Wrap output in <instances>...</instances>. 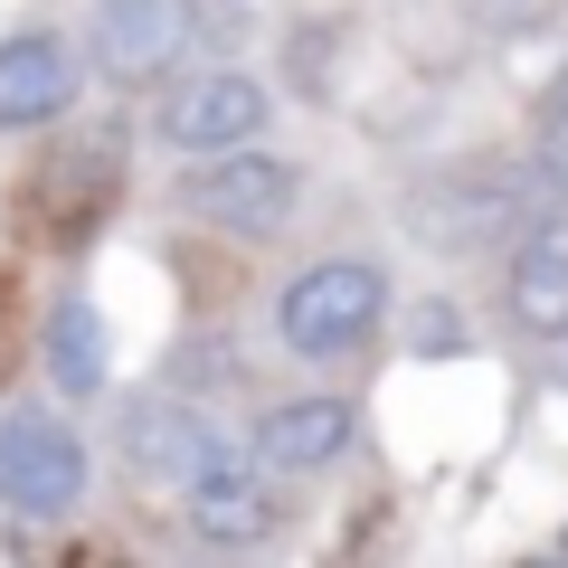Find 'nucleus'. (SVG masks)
<instances>
[{
    "label": "nucleus",
    "mask_w": 568,
    "mask_h": 568,
    "mask_svg": "<svg viewBox=\"0 0 568 568\" xmlns=\"http://www.w3.org/2000/svg\"><path fill=\"white\" fill-rule=\"evenodd\" d=\"M95 484V455L67 417L48 407H10L0 417V511H20V521H67Z\"/></svg>",
    "instance_id": "obj_2"
},
{
    "label": "nucleus",
    "mask_w": 568,
    "mask_h": 568,
    "mask_svg": "<svg viewBox=\"0 0 568 568\" xmlns=\"http://www.w3.org/2000/svg\"><path fill=\"white\" fill-rule=\"evenodd\" d=\"M114 181H123V123H95V133H77L58 162H48V181H39L48 227H58V237H85V227L104 219V200H114Z\"/></svg>",
    "instance_id": "obj_8"
},
{
    "label": "nucleus",
    "mask_w": 568,
    "mask_h": 568,
    "mask_svg": "<svg viewBox=\"0 0 568 568\" xmlns=\"http://www.w3.org/2000/svg\"><path fill=\"white\" fill-rule=\"evenodd\" d=\"M540 123H568V67H559V85L540 95Z\"/></svg>",
    "instance_id": "obj_16"
},
{
    "label": "nucleus",
    "mask_w": 568,
    "mask_h": 568,
    "mask_svg": "<svg viewBox=\"0 0 568 568\" xmlns=\"http://www.w3.org/2000/svg\"><path fill=\"white\" fill-rule=\"evenodd\" d=\"M417 351H426V361H436V351H465V313L426 304V313H417Z\"/></svg>",
    "instance_id": "obj_14"
},
{
    "label": "nucleus",
    "mask_w": 568,
    "mask_h": 568,
    "mask_svg": "<svg viewBox=\"0 0 568 568\" xmlns=\"http://www.w3.org/2000/svg\"><path fill=\"white\" fill-rule=\"evenodd\" d=\"M181 493H190V530H200L209 549H256L265 530H275V493H265V465H256L246 446H227V436H209V446L190 455Z\"/></svg>",
    "instance_id": "obj_4"
},
{
    "label": "nucleus",
    "mask_w": 568,
    "mask_h": 568,
    "mask_svg": "<svg viewBox=\"0 0 568 568\" xmlns=\"http://www.w3.org/2000/svg\"><path fill=\"white\" fill-rule=\"evenodd\" d=\"M77 114V48L29 29V39H0V133H29V123Z\"/></svg>",
    "instance_id": "obj_7"
},
{
    "label": "nucleus",
    "mask_w": 568,
    "mask_h": 568,
    "mask_svg": "<svg viewBox=\"0 0 568 568\" xmlns=\"http://www.w3.org/2000/svg\"><path fill=\"white\" fill-rule=\"evenodd\" d=\"M511 313L521 332H568V219H530L511 246Z\"/></svg>",
    "instance_id": "obj_10"
},
{
    "label": "nucleus",
    "mask_w": 568,
    "mask_h": 568,
    "mask_svg": "<svg viewBox=\"0 0 568 568\" xmlns=\"http://www.w3.org/2000/svg\"><path fill=\"white\" fill-rule=\"evenodd\" d=\"M265 133V85L256 77H237V67H209V77H190V85H171V104H162V142L171 152H237V142H256Z\"/></svg>",
    "instance_id": "obj_6"
},
{
    "label": "nucleus",
    "mask_w": 568,
    "mask_h": 568,
    "mask_svg": "<svg viewBox=\"0 0 568 568\" xmlns=\"http://www.w3.org/2000/svg\"><path fill=\"white\" fill-rule=\"evenodd\" d=\"M388 313V275L361 256H323L304 265V275L284 284V304H275V332L294 361H332V351H361L369 332H379Z\"/></svg>",
    "instance_id": "obj_1"
},
{
    "label": "nucleus",
    "mask_w": 568,
    "mask_h": 568,
    "mask_svg": "<svg viewBox=\"0 0 568 568\" xmlns=\"http://www.w3.org/2000/svg\"><path fill=\"white\" fill-rule=\"evenodd\" d=\"M511 209H521V181H511V171H474V181H455V190H426V219L417 227L436 246H484Z\"/></svg>",
    "instance_id": "obj_11"
},
{
    "label": "nucleus",
    "mask_w": 568,
    "mask_h": 568,
    "mask_svg": "<svg viewBox=\"0 0 568 568\" xmlns=\"http://www.w3.org/2000/svg\"><path fill=\"white\" fill-rule=\"evenodd\" d=\"M294 200H304L294 162L256 152V142H237V152H200V171L181 181L190 219H200V227H237V237H275V227L294 219Z\"/></svg>",
    "instance_id": "obj_3"
},
{
    "label": "nucleus",
    "mask_w": 568,
    "mask_h": 568,
    "mask_svg": "<svg viewBox=\"0 0 568 568\" xmlns=\"http://www.w3.org/2000/svg\"><path fill=\"white\" fill-rule=\"evenodd\" d=\"M48 379H58L67 398H95V388L114 379V342H104V313L85 304V294H67V304L48 313Z\"/></svg>",
    "instance_id": "obj_12"
},
{
    "label": "nucleus",
    "mask_w": 568,
    "mask_h": 568,
    "mask_svg": "<svg viewBox=\"0 0 568 568\" xmlns=\"http://www.w3.org/2000/svg\"><path fill=\"white\" fill-rule=\"evenodd\" d=\"M351 436H361V417H351L342 398H284V407H265V426H256V465L265 474H323V465H342L351 455Z\"/></svg>",
    "instance_id": "obj_9"
},
{
    "label": "nucleus",
    "mask_w": 568,
    "mask_h": 568,
    "mask_svg": "<svg viewBox=\"0 0 568 568\" xmlns=\"http://www.w3.org/2000/svg\"><path fill=\"white\" fill-rule=\"evenodd\" d=\"M123 436H133V465H142V474H162V484H181V474H190V455L209 446V426L190 417V407H171V398H142Z\"/></svg>",
    "instance_id": "obj_13"
},
{
    "label": "nucleus",
    "mask_w": 568,
    "mask_h": 568,
    "mask_svg": "<svg viewBox=\"0 0 568 568\" xmlns=\"http://www.w3.org/2000/svg\"><path fill=\"white\" fill-rule=\"evenodd\" d=\"M190 0H95V29H85V58L114 85H152L190 58Z\"/></svg>",
    "instance_id": "obj_5"
},
{
    "label": "nucleus",
    "mask_w": 568,
    "mask_h": 568,
    "mask_svg": "<svg viewBox=\"0 0 568 568\" xmlns=\"http://www.w3.org/2000/svg\"><path fill=\"white\" fill-rule=\"evenodd\" d=\"M530 171H540V190H559V200H568V123H549V133H540V162H530Z\"/></svg>",
    "instance_id": "obj_15"
}]
</instances>
